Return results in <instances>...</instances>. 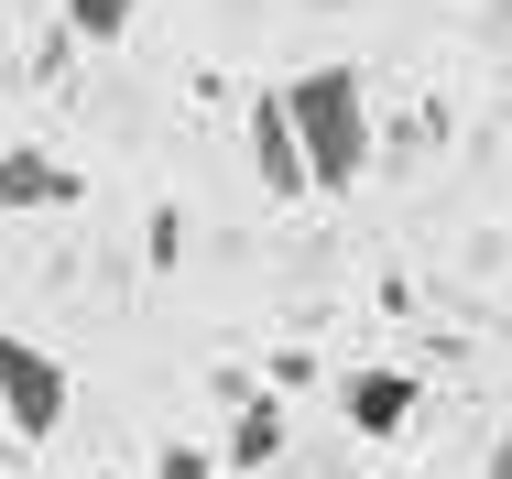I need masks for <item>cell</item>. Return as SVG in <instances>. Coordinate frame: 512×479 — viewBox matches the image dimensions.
Here are the masks:
<instances>
[{
    "label": "cell",
    "instance_id": "cell-1",
    "mask_svg": "<svg viewBox=\"0 0 512 479\" xmlns=\"http://www.w3.org/2000/svg\"><path fill=\"white\" fill-rule=\"evenodd\" d=\"M284 109H295L316 196H349L371 175V88H360V66H295L284 77Z\"/></svg>",
    "mask_w": 512,
    "mask_h": 479
},
{
    "label": "cell",
    "instance_id": "cell-2",
    "mask_svg": "<svg viewBox=\"0 0 512 479\" xmlns=\"http://www.w3.org/2000/svg\"><path fill=\"white\" fill-rule=\"evenodd\" d=\"M66 403H77V382H66V360L55 349H33V338H0V425L11 436H55L66 425Z\"/></svg>",
    "mask_w": 512,
    "mask_h": 479
},
{
    "label": "cell",
    "instance_id": "cell-3",
    "mask_svg": "<svg viewBox=\"0 0 512 479\" xmlns=\"http://www.w3.org/2000/svg\"><path fill=\"white\" fill-rule=\"evenodd\" d=\"M251 164H262V196H316L306 175V142H295V109H284V88L251 98Z\"/></svg>",
    "mask_w": 512,
    "mask_h": 479
},
{
    "label": "cell",
    "instance_id": "cell-4",
    "mask_svg": "<svg viewBox=\"0 0 512 479\" xmlns=\"http://www.w3.org/2000/svg\"><path fill=\"white\" fill-rule=\"evenodd\" d=\"M414 371H349V392H338V414H349V436H404L414 425Z\"/></svg>",
    "mask_w": 512,
    "mask_h": 479
},
{
    "label": "cell",
    "instance_id": "cell-5",
    "mask_svg": "<svg viewBox=\"0 0 512 479\" xmlns=\"http://www.w3.org/2000/svg\"><path fill=\"white\" fill-rule=\"evenodd\" d=\"M77 175H66V164H44V153H0V218H11V207H77Z\"/></svg>",
    "mask_w": 512,
    "mask_h": 479
},
{
    "label": "cell",
    "instance_id": "cell-6",
    "mask_svg": "<svg viewBox=\"0 0 512 479\" xmlns=\"http://www.w3.org/2000/svg\"><path fill=\"white\" fill-rule=\"evenodd\" d=\"M229 458H240V469H262V458H284V403H273V392H262V403H251L240 425H229Z\"/></svg>",
    "mask_w": 512,
    "mask_h": 479
},
{
    "label": "cell",
    "instance_id": "cell-7",
    "mask_svg": "<svg viewBox=\"0 0 512 479\" xmlns=\"http://www.w3.org/2000/svg\"><path fill=\"white\" fill-rule=\"evenodd\" d=\"M131 11H142V0H66V33H77V44H120Z\"/></svg>",
    "mask_w": 512,
    "mask_h": 479
},
{
    "label": "cell",
    "instance_id": "cell-8",
    "mask_svg": "<svg viewBox=\"0 0 512 479\" xmlns=\"http://www.w3.org/2000/svg\"><path fill=\"white\" fill-rule=\"evenodd\" d=\"M153 479H218V458H207V447H186V436H175V447H164V469Z\"/></svg>",
    "mask_w": 512,
    "mask_h": 479
},
{
    "label": "cell",
    "instance_id": "cell-9",
    "mask_svg": "<svg viewBox=\"0 0 512 479\" xmlns=\"http://www.w3.org/2000/svg\"><path fill=\"white\" fill-rule=\"evenodd\" d=\"M480 479H512V414H502V436H491V458H480Z\"/></svg>",
    "mask_w": 512,
    "mask_h": 479
}]
</instances>
